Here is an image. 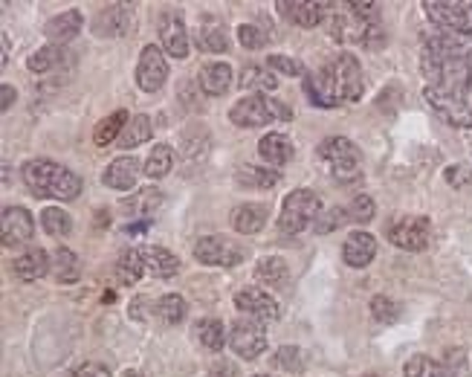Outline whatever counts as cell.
I'll use <instances>...</instances> for the list:
<instances>
[{
    "instance_id": "6da1fadb",
    "label": "cell",
    "mask_w": 472,
    "mask_h": 377,
    "mask_svg": "<svg viewBox=\"0 0 472 377\" xmlns=\"http://www.w3.org/2000/svg\"><path fill=\"white\" fill-rule=\"evenodd\" d=\"M305 90L313 99V105H322V107H337L339 102H356L365 90L363 67H359L356 56L339 53L319 73L305 79Z\"/></svg>"
},
{
    "instance_id": "7a4b0ae2",
    "label": "cell",
    "mask_w": 472,
    "mask_h": 377,
    "mask_svg": "<svg viewBox=\"0 0 472 377\" xmlns=\"http://www.w3.org/2000/svg\"><path fill=\"white\" fill-rule=\"evenodd\" d=\"M21 177L35 198H56V201H76L82 192V177L70 168L58 166L44 157H35L21 166Z\"/></svg>"
},
{
    "instance_id": "3957f363",
    "label": "cell",
    "mask_w": 472,
    "mask_h": 377,
    "mask_svg": "<svg viewBox=\"0 0 472 377\" xmlns=\"http://www.w3.org/2000/svg\"><path fill=\"white\" fill-rule=\"evenodd\" d=\"M420 70L429 81V88H438L446 93H458L467 96L472 88V58H458V56H446L438 50H429L424 47V56H420Z\"/></svg>"
},
{
    "instance_id": "277c9868",
    "label": "cell",
    "mask_w": 472,
    "mask_h": 377,
    "mask_svg": "<svg viewBox=\"0 0 472 377\" xmlns=\"http://www.w3.org/2000/svg\"><path fill=\"white\" fill-rule=\"evenodd\" d=\"M316 157L322 168L337 177L339 184H351L359 175H363V154H359L356 145L348 140V137H328L319 142Z\"/></svg>"
},
{
    "instance_id": "5b68a950",
    "label": "cell",
    "mask_w": 472,
    "mask_h": 377,
    "mask_svg": "<svg viewBox=\"0 0 472 377\" xmlns=\"http://www.w3.org/2000/svg\"><path fill=\"white\" fill-rule=\"evenodd\" d=\"M322 218V201L316 192L310 189H293L281 203L279 229L284 236H299L305 229L316 227Z\"/></svg>"
},
{
    "instance_id": "8992f818",
    "label": "cell",
    "mask_w": 472,
    "mask_h": 377,
    "mask_svg": "<svg viewBox=\"0 0 472 377\" xmlns=\"http://www.w3.org/2000/svg\"><path fill=\"white\" fill-rule=\"evenodd\" d=\"M386 236L394 247L420 253V250H426L432 241V221L426 215H397L389 224Z\"/></svg>"
},
{
    "instance_id": "52a82bcc",
    "label": "cell",
    "mask_w": 472,
    "mask_h": 377,
    "mask_svg": "<svg viewBox=\"0 0 472 377\" xmlns=\"http://www.w3.org/2000/svg\"><path fill=\"white\" fill-rule=\"evenodd\" d=\"M426 18L446 32H472L469 0H426Z\"/></svg>"
},
{
    "instance_id": "ba28073f",
    "label": "cell",
    "mask_w": 472,
    "mask_h": 377,
    "mask_svg": "<svg viewBox=\"0 0 472 377\" xmlns=\"http://www.w3.org/2000/svg\"><path fill=\"white\" fill-rule=\"evenodd\" d=\"M424 99L429 102V107L438 114L443 123H450L452 128H472V105L467 102V96L458 93H446L438 88H426Z\"/></svg>"
},
{
    "instance_id": "9c48e42d",
    "label": "cell",
    "mask_w": 472,
    "mask_h": 377,
    "mask_svg": "<svg viewBox=\"0 0 472 377\" xmlns=\"http://www.w3.org/2000/svg\"><path fill=\"white\" fill-rule=\"evenodd\" d=\"M276 116V107H272V99L261 93H250V96H241L238 102L232 105L229 111V123L238 125V128H261V125H272Z\"/></svg>"
},
{
    "instance_id": "30bf717a",
    "label": "cell",
    "mask_w": 472,
    "mask_h": 377,
    "mask_svg": "<svg viewBox=\"0 0 472 377\" xmlns=\"http://www.w3.org/2000/svg\"><path fill=\"white\" fill-rule=\"evenodd\" d=\"M194 259L209 267H235L244 259V247L227 236H206L194 244Z\"/></svg>"
},
{
    "instance_id": "8fae6325",
    "label": "cell",
    "mask_w": 472,
    "mask_h": 377,
    "mask_svg": "<svg viewBox=\"0 0 472 377\" xmlns=\"http://www.w3.org/2000/svg\"><path fill=\"white\" fill-rule=\"evenodd\" d=\"M229 346L238 357L244 360H255L261 351L267 348V331H264V322L250 320L244 316L232 328H229Z\"/></svg>"
},
{
    "instance_id": "7c38bea8",
    "label": "cell",
    "mask_w": 472,
    "mask_h": 377,
    "mask_svg": "<svg viewBox=\"0 0 472 377\" xmlns=\"http://www.w3.org/2000/svg\"><path fill=\"white\" fill-rule=\"evenodd\" d=\"M168 79V62L159 47L148 44L140 53V64H136V84L145 93H157Z\"/></svg>"
},
{
    "instance_id": "4fadbf2b",
    "label": "cell",
    "mask_w": 472,
    "mask_h": 377,
    "mask_svg": "<svg viewBox=\"0 0 472 377\" xmlns=\"http://www.w3.org/2000/svg\"><path fill=\"white\" fill-rule=\"evenodd\" d=\"M131 30H133V9L128 4H107L93 18V32L99 39H122Z\"/></svg>"
},
{
    "instance_id": "5bb4252c",
    "label": "cell",
    "mask_w": 472,
    "mask_h": 377,
    "mask_svg": "<svg viewBox=\"0 0 472 377\" xmlns=\"http://www.w3.org/2000/svg\"><path fill=\"white\" fill-rule=\"evenodd\" d=\"M0 236H4L6 247L30 244L35 236V221H32L30 210H23V206H6L4 218H0Z\"/></svg>"
},
{
    "instance_id": "9a60e30c",
    "label": "cell",
    "mask_w": 472,
    "mask_h": 377,
    "mask_svg": "<svg viewBox=\"0 0 472 377\" xmlns=\"http://www.w3.org/2000/svg\"><path fill=\"white\" fill-rule=\"evenodd\" d=\"M235 308L250 316V320H258V322L279 320V316H281L279 302L272 299L267 290H261V287H244V290H238V294H235Z\"/></svg>"
},
{
    "instance_id": "2e32d148",
    "label": "cell",
    "mask_w": 472,
    "mask_h": 377,
    "mask_svg": "<svg viewBox=\"0 0 472 377\" xmlns=\"http://www.w3.org/2000/svg\"><path fill=\"white\" fill-rule=\"evenodd\" d=\"M159 41L171 58H189V32H185V23L177 12L166 9L159 15Z\"/></svg>"
},
{
    "instance_id": "e0dca14e",
    "label": "cell",
    "mask_w": 472,
    "mask_h": 377,
    "mask_svg": "<svg viewBox=\"0 0 472 377\" xmlns=\"http://www.w3.org/2000/svg\"><path fill=\"white\" fill-rule=\"evenodd\" d=\"M276 6L290 23L305 27V30H313L316 23H322L325 9H328V4H313V0H279Z\"/></svg>"
},
{
    "instance_id": "ac0fdd59",
    "label": "cell",
    "mask_w": 472,
    "mask_h": 377,
    "mask_svg": "<svg viewBox=\"0 0 472 377\" xmlns=\"http://www.w3.org/2000/svg\"><path fill=\"white\" fill-rule=\"evenodd\" d=\"M342 259L348 267L363 270V267H368L377 259V238L368 233H351L342 244Z\"/></svg>"
},
{
    "instance_id": "d6986e66",
    "label": "cell",
    "mask_w": 472,
    "mask_h": 377,
    "mask_svg": "<svg viewBox=\"0 0 472 377\" xmlns=\"http://www.w3.org/2000/svg\"><path fill=\"white\" fill-rule=\"evenodd\" d=\"M136 177H140V160L131 154V157H116V160L105 168L102 184L116 192H128L136 186Z\"/></svg>"
},
{
    "instance_id": "ffe728a7",
    "label": "cell",
    "mask_w": 472,
    "mask_h": 377,
    "mask_svg": "<svg viewBox=\"0 0 472 377\" xmlns=\"http://www.w3.org/2000/svg\"><path fill=\"white\" fill-rule=\"evenodd\" d=\"M82 27H84V15H82V12L79 9H67V12H61V15L47 21L44 35L53 44H67V41H73L82 32Z\"/></svg>"
},
{
    "instance_id": "44dd1931",
    "label": "cell",
    "mask_w": 472,
    "mask_h": 377,
    "mask_svg": "<svg viewBox=\"0 0 472 377\" xmlns=\"http://www.w3.org/2000/svg\"><path fill=\"white\" fill-rule=\"evenodd\" d=\"M258 154H261V160H264L270 168H281V166H287L293 160V142L284 137V133L270 131V133L261 137Z\"/></svg>"
},
{
    "instance_id": "7402d4cb",
    "label": "cell",
    "mask_w": 472,
    "mask_h": 377,
    "mask_svg": "<svg viewBox=\"0 0 472 377\" xmlns=\"http://www.w3.org/2000/svg\"><path fill=\"white\" fill-rule=\"evenodd\" d=\"M267 206L264 203H241L232 210V229L241 236H255L267 227Z\"/></svg>"
},
{
    "instance_id": "603a6c76",
    "label": "cell",
    "mask_w": 472,
    "mask_h": 377,
    "mask_svg": "<svg viewBox=\"0 0 472 377\" xmlns=\"http://www.w3.org/2000/svg\"><path fill=\"white\" fill-rule=\"evenodd\" d=\"M12 273H15L21 282H39L49 273V255L47 250H27L21 253L15 261H12Z\"/></svg>"
},
{
    "instance_id": "cb8c5ba5",
    "label": "cell",
    "mask_w": 472,
    "mask_h": 377,
    "mask_svg": "<svg viewBox=\"0 0 472 377\" xmlns=\"http://www.w3.org/2000/svg\"><path fill=\"white\" fill-rule=\"evenodd\" d=\"M140 255H142L145 273L154 278H171L180 270V259L166 247H140Z\"/></svg>"
},
{
    "instance_id": "d4e9b609",
    "label": "cell",
    "mask_w": 472,
    "mask_h": 377,
    "mask_svg": "<svg viewBox=\"0 0 472 377\" xmlns=\"http://www.w3.org/2000/svg\"><path fill=\"white\" fill-rule=\"evenodd\" d=\"M429 50H438L446 56H458V58H472V32H434L426 41Z\"/></svg>"
},
{
    "instance_id": "484cf974",
    "label": "cell",
    "mask_w": 472,
    "mask_h": 377,
    "mask_svg": "<svg viewBox=\"0 0 472 377\" xmlns=\"http://www.w3.org/2000/svg\"><path fill=\"white\" fill-rule=\"evenodd\" d=\"M197 84L209 96H223L232 88V67L227 62H212L197 73Z\"/></svg>"
},
{
    "instance_id": "4316f807",
    "label": "cell",
    "mask_w": 472,
    "mask_h": 377,
    "mask_svg": "<svg viewBox=\"0 0 472 377\" xmlns=\"http://www.w3.org/2000/svg\"><path fill=\"white\" fill-rule=\"evenodd\" d=\"M49 273H53L56 282H61V285L79 282V276H82L79 255L73 253V250H67V247H58L53 255H49Z\"/></svg>"
},
{
    "instance_id": "83f0119b",
    "label": "cell",
    "mask_w": 472,
    "mask_h": 377,
    "mask_svg": "<svg viewBox=\"0 0 472 377\" xmlns=\"http://www.w3.org/2000/svg\"><path fill=\"white\" fill-rule=\"evenodd\" d=\"M287 276H290L287 261L279 259V255H267V259H261L255 267V278L267 287H284L287 285Z\"/></svg>"
},
{
    "instance_id": "f1b7e54d",
    "label": "cell",
    "mask_w": 472,
    "mask_h": 377,
    "mask_svg": "<svg viewBox=\"0 0 472 377\" xmlns=\"http://www.w3.org/2000/svg\"><path fill=\"white\" fill-rule=\"evenodd\" d=\"M197 47L206 53H227L229 50V39H227V30L220 27L215 18H206L203 27L197 30Z\"/></svg>"
},
{
    "instance_id": "f546056e",
    "label": "cell",
    "mask_w": 472,
    "mask_h": 377,
    "mask_svg": "<svg viewBox=\"0 0 472 377\" xmlns=\"http://www.w3.org/2000/svg\"><path fill=\"white\" fill-rule=\"evenodd\" d=\"M159 203H163V192L148 186V189H140L136 194H131L128 201H122V210L131 212L133 218H148V215H154Z\"/></svg>"
},
{
    "instance_id": "4dcf8cb0",
    "label": "cell",
    "mask_w": 472,
    "mask_h": 377,
    "mask_svg": "<svg viewBox=\"0 0 472 377\" xmlns=\"http://www.w3.org/2000/svg\"><path fill=\"white\" fill-rule=\"evenodd\" d=\"M235 180L246 189H272V186H279L281 175L270 172V168H261V166H238Z\"/></svg>"
},
{
    "instance_id": "1f68e13d",
    "label": "cell",
    "mask_w": 472,
    "mask_h": 377,
    "mask_svg": "<svg viewBox=\"0 0 472 377\" xmlns=\"http://www.w3.org/2000/svg\"><path fill=\"white\" fill-rule=\"evenodd\" d=\"M194 334L201 339V346H206L209 351H223V346L229 343V334L220 320H201L194 325Z\"/></svg>"
},
{
    "instance_id": "d6a6232c",
    "label": "cell",
    "mask_w": 472,
    "mask_h": 377,
    "mask_svg": "<svg viewBox=\"0 0 472 377\" xmlns=\"http://www.w3.org/2000/svg\"><path fill=\"white\" fill-rule=\"evenodd\" d=\"M128 123H131V119H128L125 111H114V114L105 116L102 123L96 125V131H93V142H96V145H102V149H105V145H110L116 137H122V131H125Z\"/></svg>"
},
{
    "instance_id": "836d02e7",
    "label": "cell",
    "mask_w": 472,
    "mask_h": 377,
    "mask_svg": "<svg viewBox=\"0 0 472 377\" xmlns=\"http://www.w3.org/2000/svg\"><path fill=\"white\" fill-rule=\"evenodd\" d=\"M185 311H189V305H185V299L177 296V294H166V296H159L154 302V313H157V320L159 322H166V325H177L185 320Z\"/></svg>"
},
{
    "instance_id": "e575fe53",
    "label": "cell",
    "mask_w": 472,
    "mask_h": 377,
    "mask_svg": "<svg viewBox=\"0 0 472 377\" xmlns=\"http://www.w3.org/2000/svg\"><path fill=\"white\" fill-rule=\"evenodd\" d=\"M241 88L244 90L267 93V90H276L279 88V79H276V73H272L270 67L250 64V67H244V73H241Z\"/></svg>"
},
{
    "instance_id": "d590c367",
    "label": "cell",
    "mask_w": 472,
    "mask_h": 377,
    "mask_svg": "<svg viewBox=\"0 0 472 377\" xmlns=\"http://www.w3.org/2000/svg\"><path fill=\"white\" fill-rule=\"evenodd\" d=\"M151 133H154L151 119H148L145 114L133 116L131 123L125 125V131H122V137H119V149H136V145H142V142L151 140Z\"/></svg>"
},
{
    "instance_id": "8d00e7d4",
    "label": "cell",
    "mask_w": 472,
    "mask_h": 377,
    "mask_svg": "<svg viewBox=\"0 0 472 377\" xmlns=\"http://www.w3.org/2000/svg\"><path fill=\"white\" fill-rule=\"evenodd\" d=\"M171 166H174V149L166 142H159L151 149V154H148V160H145V175L151 177V180H163L168 172H171Z\"/></svg>"
},
{
    "instance_id": "74e56055",
    "label": "cell",
    "mask_w": 472,
    "mask_h": 377,
    "mask_svg": "<svg viewBox=\"0 0 472 377\" xmlns=\"http://www.w3.org/2000/svg\"><path fill=\"white\" fill-rule=\"evenodd\" d=\"M142 276H145V264H142L140 247L122 253V259L116 261V278H119V285H136Z\"/></svg>"
},
{
    "instance_id": "f35d334b",
    "label": "cell",
    "mask_w": 472,
    "mask_h": 377,
    "mask_svg": "<svg viewBox=\"0 0 472 377\" xmlns=\"http://www.w3.org/2000/svg\"><path fill=\"white\" fill-rule=\"evenodd\" d=\"M41 227H44L47 236L64 238V236H70V229H73V218L61 210V206H49V210L41 212Z\"/></svg>"
},
{
    "instance_id": "ab89813d",
    "label": "cell",
    "mask_w": 472,
    "mask_h": 377,
    "mask_svg": "<svg viewBox=\"0 0 472 377\" xmlns=\"http://www.w3.org/2000/svg\"><path fill=\"white\" fill-rule=\"evenodd\" d=\"M406 377H452V372L443 366V363L438 360H432L426 355H417L406 363V369H403Z\"/></svg>"
},
{
    "instance_id": "60d3db41",
    "label": "cell",
    "mask_w": 472,
    "mask_h": 377,
    "mask_svg": "<svg viewBox=\"0 0 472 377\" xmlns=\"http://www.w3.org/2000/svg\"><path fill=\"white\" fill-rule=\"evenodd\" d=\"M58 62H61L58 47H41V50H35L27 58V67H30V73H47V70H53Z\"/></svg>"
},
{
    "instance_id": "b9f144b4",
    "label": "cell",
    "mask_w": 472,
    "mask_h": 377,
    "mask_svg": "<svg viewBox=\"0 0 472 377\" xmlns=\"http://www.w3.org/2000/svg\"><path fill=\"white\" fill-rule=\"evenodd\" d=\"M348 221H354V224L374 221V201H371V194H356L351 206H348Z\"/></svg>"
},
{
    "instance_id": "7bdbcfd3",
    "label": "cell",
    "mask_w": 472,
    "mask_h": 377,
    "mask_svg": "<svg viewBox=\"0 0 472 377\" xmlns=\"http://www.w3.org/2000/svg\"><path fill=\"white\" fill-rule=\"evenodd\" d=\"M400 302H394L391 296H374L371 299V313H374L377 322H394L400 320Z\"/></svg>"
},
{
    "instance_id": "ee69618b",
    "label": "cell",
    "mask_w": 472,
    "mask_h": 377,
    "mask_svg": "<svg viewBox=\"0 0 472 377\" xmlns=\"http://www.w3.org/2000/svg\"><path fill=\"white\" fill-rule=\"evenodd\" d=\"M267 67L284 73V76H305V64L290 56H267Z\"/></svg>"
},
{
    "instance_id": "f6af8a7d",
    "label": "cell",
    "mask_w": 472,
    "mask_h": 377,
    "mask_svg": "<svg viewBox=\"0 0 472 377\" xmlns=\"http://www.w3.org/2000/svg\"><path fill=\"white\" fill-rule=\"evenodd\" d=\"M345 221H348V210H342V206H333V210H328L325 215L319 218L313 229H316V233L325 236V233H333L337 227H342Z\"/></svg>"
},
{
    "instance_id": "bcb514c9",
    "label": "cell",
    "mask_w": 472,
    "mask_h": 377,
    "mask_svg": "<svg viewBox=\"0 0 472 377\" xmlns=\"http://www.w3.org/2000/svg\"><path fill=\"white\" fill-rule=\"evenodd\" d=\"M238 41H241V47H246V50H261V47L267 44V35L261 32L258 27H253V23H241Z\"/></svg>"
},
{
    "instance_id": "7dc6e473",
    "label": "cell",
    "mask_w": 472,
    "mask_h": 377,
    "mask_svg": "<svg viewBox=\"0 0 472 377\" xmlns=\"http://www.w3.org/2000/svg\"><path fill=\"white\" fill-rule=\"evenodd\" d=\"M276 366L287 369V372H299L305 366V363H302V351L296 348V346H281L276 351Z\"/></svg>"
},
{
    "instance_id": "c3c4849f",
    "label": "cell",
    "mask_w": 472,
    "mask_h": 377,
    "mask_svg": "<svg viewBox=\"0 0 472 377\" xmlns=\"http://www.w3.org/2000/svg\"><path fill=\"white\" fill-rule=\"evenodd\" d=\"M70 377H110V369L107 366H102V363H82L79 369H73V374Z\"/></svg>"
},
{
    "instance_id": "681fc988",
    "label": "cell",
    "mask_w": 472,
    "mask_h": 377,
    "mask_svg": "<svg viewBox=\"0 0 472 377\" xmlns=\"http://www.w3.org/2000/svg\"><path fill=\"white\" fill-rule=\"evenodd\" d=\"M446 180H450L452 186H461V184H467V180H472V172L467 166H458V168H450V172H446Z\"/></svg>"
},
{
    "instance_id": "f907efd6",
    "label": "cell",
    "mask_w": 472,
    "mask_h": 377,
    "mask_svg": "<svg viewBox=\"0 0 472 377\" xmlns=\"http://www.w3.org/2000/svg\"><path fill=\"white\" fill-rule=\"evenodd\" d=\"M0 107H4V111H9L12 107V102H15V88H12V84H4V90H0Z\"/></svg>"
},
{
    "instance_id": "816d5d0a",
    "label": "cell",
    "mask_w": 472,
    "mask_h": 377,
    "mask_svg": "<svg viewBox=\"0 0 472 377\" xmlns=\"http://www.w3.org/2000/svg\"><path fill=\"white\" fill-rule=\"evenodd\" d=\"M9 62V39H6V35H4V64Z\"/></svg>"
},
{
    "instance_id": "f5cc1de1",
    "label": "cell",
    "mask_w": 472,
    "mask_h": 377,
    "mask_svg": "<svg viewBox=\"0 0 472 377\" xmlns=\"http://www.w3.org/2000/svg\"><path fill=\"white\" fill-rule=\"evenodd\" d=\"M122 377H145V374H142V372H133V369H128V372L122 374Z\"/></svg>"
},
{
    "instance_id": "db71d44e",
    "label": "cell",
    "mask_w": 472,
    "mask_h": 377,
    "mask_svg": "<svg viewBox=\"0 0 472 377\" xmlns=\"http://www.w3.org/2000/svg\"><path fill=\"white\" fill-rule=\"evenodd\" d=\"M255 377H270V374H255Z\"/></svg>"
},
{
    "instance_id": "11a10c76",
    "label": "cell",
    "mask_w": 472,
    "mask_h": 377,
    "mask_svg": "<svg viewBox=\"0 0 472 377\" xmlns=\"http://www.w3.org/2000/svg\"><path fill=\"white\" fill-rule=\"evenodd\" d=\"M365 377H374V374H365Z\"/></svg>"
}]
</instances>
